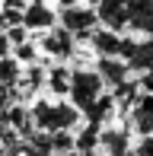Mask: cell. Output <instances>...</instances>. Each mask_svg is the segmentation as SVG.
<instances>
[{
	"mask_svg": "<svg viewBox=\"0 0 153 156\" xmlns=\"http://www.w3.org/2000/svg\"><path fill=\"white\" fill-rule=\"evenodd\" d=\"M80 121V108L67 102H38L32 108V124L45 134H58V131H70Z\"/></svg>",
	"mask_w": 153,
	"mask_h": 156,
	"instance_id": "cell-1",
	"label": "cell"
},
{
	"mask_svg": "<svg viewBox=\"0 0 153 156\" xmlns=\"http://www.w3.org/2000/svg\"><path fill=\"white\" fill-rule=\"evenodd\" d=\"M105 96V80L99 76V70H73L70 80V102L86 115L99 99Z\"/></svg>",
	"mask_w": 153,
	"mask_h": 156,
	"instance_id": "cell-2",
	"label": "cell"
},
{
	"mask_svg": "<svg viewBox=\"0 0 153 156\" xmlns=\"http://www.w3.org/2000/svg\"><path fill=\"white\" fill-rule=\"evenodd\" d=\"M96 23H99V13L89 6H67L61 13V26L73 35H83V38H89L96 32Z\"/></svg>",
	"mask_w": 153,
	"mask_h": 156,
	"instance_id": "cell-3",
	"label": "cell"
},
{
	"mask_svg": "<svg viewBox=\"0 0 153 156\" xmlns=\"http://www.w3.org/2000/svg\"><path fill=\"white\" fill-rule=\"evenodd\" d=\"M96 13H99L102 29L121 32L128 29V19H131V0H102V3H96Z\"/></svg>",
	"mask_w": 153,
	"mask_h": 156,
	"instance_id": "cell-4",
	"label": "cell"
},
{
	"mask_svg": "<svg viewBox=\"0 0 153 156\" xmlns=\"http://www.w3.org/2000/svg\"><path fill=\"white\" fill-rule=\"evenodd\" d=\"M124 61H128L131 70H137V73H150L153 70V35H144L141 41L128 38L124 41Z\"/></svg>",
	"mask_w": 153,
	"mask_h": 156,
	"instance_id": "cell-5",
	"label": "cell"
},
{
	"mask_svg": "<svg viewBox=\"0 0 153 156\" xmlns=\"http://www.w3.org/2000/svg\"><path fill=\"white\" fill-rule=\"evenodd\" d=\"M124 35L121 32H112V29H96L89 35V45L99 58H124Z\"/></svg>",
	"mask_w": 153,
	"mask_h": 156,
	"instance_id": "cell-6",
	"label": "cell"
},
{
	"mask_svg": "<svg viewBox=\"0 0 153 156\" xmlns=\"http://www.w3.org/2000/svg\"><path fill=\"white\" fill-rule=\"evenodd\" d=\"M131 127L141 137H150L153 134V93H141L137 102L131 105Z\"/></svg>",
	"mask_w": 153,
	"mask_h": 156,
	"instance_id": "cell-7",
	"label": "cell"
},
{
	"mask_svg": "<svg viewBox=\"0 0 153 156\" xmlns=\"http://www.w3.org/2000/svg\"><path fill=\"white\" fill-rule=\"evenodd\" d=\"M73 32H67L64 26H58V29H48V35L41 38V51L51 54V58H70L73 54Z\"/></svg>",
	"mask_w": 153,
	"mask_h": 156,
	"instance_id": "cell-8",
	"label": "cell"
},
{
	"mask_svg": "<svg viewBox=\"0 0 153 156\" xmlns=\"http://www.w3.org/2000/svg\"><path fill=\"white\" fill-rule=\"evenodd\" d=\"M96 70H99V76L105 80V86L118 89L121 83H128L131 64L124 61V58H99V64H96Z\"/></svg>",
	"mask_w": 153,
	"mask_h": 156,
	"instance_id": "cell-9",
	"label": "cell"
},
{
	"mask_svg": "<svg viewBox=\"0 0 153 156\" xmlns=\"http://www.w3.org/2000/svg\"><path fill=\"white\" fill-rule=\"evenodd\" d=\"M128 29H134L137 35H153V0H131Z\"/></svg>",
	"mask_w": 153,
	"mask_h": 156,
	"instance_id": "cell-10",
	"label": "cell"
},
{
	"mask_svg": "<svg viewBox=\"0 0 153 156\" xmlns=\"http://www.w3.org/2000/svg\"><path fill=\"white\" fill-rule=\"evenodd\" d=\"M102 150L109 156H128L131 153V144H128V131L124 127H109V131H102Z\"/></svg>",
	"mask_w": 153,
	"mask_h": 156,
	"instance_id": "cell-11",
	"label": "cell"
},
{
	"mask_svg": "<svg viewBox=\"0 0 153 156\" xmlns=\"http://www.w3.org/2000/svg\"><path fill=\"white\" fill-rule=\"evenodd\" d=\"M23 26L26 29H54V13L45 3H29L23 13Z\"/></svg>",
	"mask_w": 153,
	"mask_h": 156,
	"instance_id": "cell-12",
	"label": "cell"
},
{
	"mask_svg": "<svg viewBox=\"0 0 153 156\" xmlns=\"http://www.w3.org/2000/svg\"><path fill=\"white\" fill-rule=\"evenodd\" d=\"M96 144H102V127L86 121L83 134L76 137V150H80V153H93V150H96Z\"/></svg>",
	"mask_w": 153,
	"mask_h": 156,
	"instance_id": "cell-13",
	"label": "cell"
},
{
	"mask_svg": "<svg viewBox=\"0 0 153 156\" xmlns=\"http://www.w3.org/2000/svg\"><path fill=\"white\" fill-rule=\"evenodd\" d=\"M112 112H115V96H102L99 102L86 112V121H89V124H102L109 115H112Z\"/></svg>",
	"mask_w": 153,
	"mask_h": 156,
	"instance_id": "cell-14",
	"label": "cell"
},
{
	"mask_svg": "<svg viewBox=\"0 0 153 156\" xmlns=\"http://www.w3.org/2000/svg\"><path fill=\"white\" fill-rule=\"evenodd\" d=\"M70 80H73V73H70L67 67H54L51 76H48V86H51L58 96H64V93L70 96Z\"/></svg>",
	"mask_w": 153,
	"mask_h": 156,
	"instance_id": "cell-15",
	"label": "cell"
},
{
	"mask_svg": "<svg viewBox=\"0 0 153 156\" xmlns=\"http://www.w3.org/2000/svg\"><path fill=\"white\" fill-rule=\"evenodd\" d=\"M134 156H153V134H150V137H141V140H137Z\"/></svg>",
	"mask_w": 153,
	"mask_h": 156,
	"instance_id": "cell-16",
	"label": "cell"
},
{
	"mask_svg": "<svg viewBox=\"0 0 153 156\" xmlns=\"http://www.w3.org/2000/svg\"><path fill=\"white\" fill-rule=\"evenodd\" d=\"M13 76H16V67H13L10 61H3V58H0V80H6V83H10Z\"/></svg>",
	"mask_w": 153,
	"mask_h": 156,
	"instance_id": "cell-17",
	"label": "cell"
},
{
	"mask_svg": "<svg viewBox=\"0 0 153 156\" xmlns=\"http://www.w3.org/2000/svg\"><path fill=\"white\" fill-rule=\"evenodd\" d=\"M16 54L23 61H32V58H35V48H32V45H16Z\"/></svg>",
	"mask_w": 153,
	"mask_h": 156,
	"instance_id": "cell-18",
	"label": "cell"
},
{
	"mask_svg": "<svg viewBox=\"0 0 153 156\" xmlns=\"http://www.w3.org/2000/svg\"><path fill=\"white\" fill-rule=\"evenodd\" d=\"M10 45H13V41H10V35H3V32H0V58H6Z\"/></svg>",
	"mask_w": 153,
	"mask_h": 156,
	"instance_id": "cell-19",
	"label": "cell"
},
{
	"mask_svg": "<svg viewBox=\"0 0 153 156\" xmlns=\"http://www.w3.org/2000/svg\"><path fill=\"white\" fill-rule=\"evenodd\" d=\"M61 6H64V10L67 6H76V0H61Z\"/></svg>",
	"mask_w": 153,
	"mask_h": 156,
	"instance_id": "cell-20",
	"label": "cell"
},
{
	"mask_svg": "<svg viewBox=\"0 0 153 156\" xmlns=\"http://www.w3.org/2000/svg\"><path fill=\"white\" fill-rule=\"evenodd\" d=\"M67 156H89V153H80V150H73V153H67Z\"/></svg>",
	"mask_w": 153,
	"mask_h": 156,
	"instance_id": "cell-21",
	"label": "cell"
},
{
	"mask_svg": "<svg viewBox=\"0 0 153 156\" xmlns=\"http://www.w3.org/2000/svg\"><path fill=\"white\" fill-rule=\"evenodd\" d=\"M32 3H45V0H32Z\"/></svg>",
	"mask_w": 153,
	"mask_h": 156,
	"instance_id": "cell-22",
	"label": "cell"
}]
</instances>
